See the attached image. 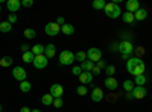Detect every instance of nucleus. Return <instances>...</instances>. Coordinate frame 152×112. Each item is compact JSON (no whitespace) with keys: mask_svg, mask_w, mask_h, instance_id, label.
Returning <instances> with one entry per match:
<instances>
[{"mask_svg":"<svg viewBox=\"0 0 152 112\" xmlns=\"http://www.w3.org/2000/svg\"><path fill=\"white\" fill-rule=\"evenodd\" d=\"M126 70H128V73L132 74L134 77H137V76H142V74H145L146 65H145V62H143L140 58L132 56V58H129L128 61H126Z\"/></svg>","mask_w":152,"mask_h":112,"instance_id":"obj_1","label":"nucleus"},{"mask_svg":"<svg viewBox=\"0 0 152 112\" xmlns=\"http://www.w3.org/2000/svg\"><path fill=\"white\" fill-rule=\"evenodd\" d=\"M104 12L107 14L108 18H119V17L122 15V9H120V6H119L117 3H114V2L107 3L105 8H104Z\"/></svg>","mask_w":152,"mask_h":112,"instance_id":"obj_2","label":"nucleus"},{"mask_svg":"<svg viewBox=\"0 0 152 112\" xmlns=\"http://www.w3.org/2000/svg\"><path fill=\"white\" fill-rule=\"evenodd\" d=\"M134 46H132V43L131 41H122L120 44H117V50L122 53V56H123V59H126L128 61L129 58H131V55L134 53Z\"/></svg>","mask_w":152,"mask_h":112,"instance_id":"obj_3","label":"nucleus"},{"mask_svg":"<svg viewBox=\"0 0 152 112\" xmlns=\"http://www.w3.org/2000/svg\"><path fill=\"white\" fill-rule=\"evenodd\" d=\"M73 62H75V53H73V52H70V50H62V52L59 53V64H61V65L67 67V65H72Z\"/></svg>","mask_w":152,"mask_h":112,"instance_id":"obj_4","label":"nucleus"},{"mask_svg":"<svg viewBox=\"0 0 152 112\" xmlns=\"http://www.w3.org/2000/svg\"><path fill=\"white\" fill-rule=\"evenodd\" d=\"M87 58H88V61H91L96 64V62H99L102 59V52H100V48L91 47V48H88V52H87Z\"/></svg>","mask_w":152,"mask_h":112,"instance_id":"obj_5","label":"nucleus"},{"mask_svg":"<svg viewBox=\"0 0 152 112\" xmlns=\"http://www.w3.org/2000/svg\"><path fill=\"white\" fill-rule=\"evenodd\" d=\"M44 32H46V35H49V36H56V35L61 32V26H58L56 21L47 23L46 26H44Z\"/></svg>","mask_w":152,"mask_h":112,"instance_id":"obj_6","label":"nucleus"},{"mask_svg":"<svg viewBox=\"0 0 152 112\" xmlns=\"http://www.w3.org/2000/svg\"><path fill=\"white\" fill-rule=\"evenodd\" d=\"M47 64H49V59H47L44 55H38V56H35V59H34V62H32V65H34L37 70H43V68H46Z\"/></svg>","mask_w":152,"mask_h":112,"instance_id":"obj_7","label":"nucleus"},{"mask_svg":"<svg viewBox=\"0 0 152 112\" xmlns=\"http://www.w3.org/2000/svg\"><path fill=\"white\" fill-rule=\"evenodd\" d=\"M12 76H14L15 80L23 82V80H26V77H28V71L24 70L23 67H14V70H12Z\"/></svg>","mask_w":152,"mask_h":112,"instance_id":"obj_8","label":"nucleus"},{"mask_svg":"<svg viewBox=\"0 0 152 112\" xmlns=\"http://www.w3.org/2000/svg\"><path fill=\"white\" fill-rule=\"evenodd\" d=\"M91 100L94 102V103H99V102H102L104 98H105V94H104V90L102 88H99V86H96V88H93V91H91Z\"/></svg>","mask_w":152,"mask_h":112,"instance_id":"obj_9","label":"nucleus"},{"mask_svg":"<svg viewBox=\"0 0 152 112\" xmlns=\"http://www.w3.org/2000/svg\"><path fill=\"white\" fill-rule=\"evenodd\" d=\"M50 94H52L53 98L62 97V95H64V88H62V85H59V83H53L52 86H50Z\"/></svg>","mask_w":152,"mask_h":112,"instance_id":"obj_10","label":"nucleus"},{"mask_svg":"<svg viewBox=\"0 0 152 112\" xmlns=\"http://www.w3.org/2000/svg\"><path fill=\"white\" fill-rule=\"evenodd\" d=\"M6 8H8V11L11 12V14H15V12L21 8V2H20V0H8V2H6Z\"/></svg>","mask_w":152,"mask_h":112,"instance_id":"obj_11","label":"nucleus"},{"mask_svg":"<svg viewBox=\"0 0 152 112\" xmlns=\"http://www.w3.org/2000/svg\"><path fill=\"white\" fill-rule=\"evenodd\" d=\"M131 92H132V97L137 98V100H142V98L146 97V88L145 86H134V90Z\"/></svg>","mask_w":152,"mask_h":112,"instance_id":"obj_12","label":"nucleus"},{"mask_svg":"<svg viewBox=\"0 0 152 112\" xmlns=\"http://www.w3.org/2000/svg\"><path fill=\"white\" fill-rule=\"evenodd\" d=\"M125 8H126V12H132V14H135V12L140 9V3H138L137 0H128V2L125 3Z\"/></svg>","mask_w":152,"mask_h":112,"instance_id":"obj_13","label":"nucleus"},{"mask_svg":"<svg viewBox=\"0 0 152 112\" xmlns=\"http://www.w3.org/2000/svg\"><path fill=\"white\" fill-rule=\"evenodd\" d=\"M79 80H81V83L82 85H90L91 82H93V74L91 73H85V71H82L81 73V76H79Z\"/></svg>","mask_w":152,"mask_h":112,"instance_id":"obj_14","label":"nucleus"},{"mask_svg":"<svg viewBox=\"0 0 152 112\" xmlns=\"http://www.w3.org/2000/svg\"><path fill=\"white\" fill-rule=\"evenodd\" d=\"M104 85L107 86V88H108L110 91H116V90H117V86H119L117 80L114 79V77H107V79H105V82H104Z\"/></svg>","mask_w":152,"mask_h":112,"instance_id":"obj_15","label":"nucleus"},{"mask_svg":"<svg viewBox=\"0 0 152 112\" xmlns=\"http://www.w3.org/2000/svg\"><path fill=\"white\" fill-rule=\"evenodd\" d=\"M55 55H56V47H55L53 44H47L46 48H44V56H46L47 59H52Z\"/></svg>","mask_w":152,"mask_h":112,"instance_id":"obj_16","label":"nucleus"},{"mask_svg":"<svg viewBox=\"0 0 152 112\" xmlns=\"http://www.w3.org/2000/svg\"><path fill=\"white\" fill-rule=\"evenodd\" d=\"M94 62H91V61H84V62H81V68H82V71H85V73H91L93 71V68H94Z\"/></svg>","mask_w":152,"mask_h":112,"instance_id":"obj_17","label":"nucleus"},{"mask_svg":"<svg viewBox=\"0 0 152 112\" xmlns=\"http://www.w3.org/2000/svg\"><path fill=\"white\" fill-rule=\"evenodd\" d=\"M134 17H135L137 21H143V20L148 17V11H146L145 8H140V9H138L135 14H134Z\"/></svg>","mask_w":152,"mask_h":112,"instance_id":"obj_18","label":"nucleus"},{"mask_svg":"<svg viewBox=\"0 0 152 112\" xmlns=\"http://www.w3.org/2000/svg\"><path fill=\"white\" fill-rule=\"evenodd\" d=\"M44 48H46V46H43V44H35V46L31 48V52H32L35 56H38V55H44Z\"/></svg>","mask_w":152,"mask_h":112,"instance_id":"obj_19","label":"nucleus"},{"mask_svg":"<svg viewBox=\"0 0 152 112\" xmlns=\"http://www.w3.org/2000/svg\"><path fill=\"white\" fill-rule=\"evenodd\" d=\"M120 17H122V20H123L125 23H128V24H131V23H134V21H135V17H134L132 12H123V14H122Z\"/></svg>","mask_w":152,"mask_h":112,"instance_id":"obj_20","label":"nucleus"},{"mask_svg":"<svg viewBox=\"0 0 152 112\" xmlns=\"http://www.w3.org/2000/svg\"><path fill=\"white\" fill-rule=\"evenodd\" d=\"M41 103L44 105V106H52L53 105V97H52V94H44L43 97H41Z\"/></svg>","mask_w":152,"mask_h":112,"instance_id":"obj_21","label":"nucleus"},{"mask_svg":"<svg viewBox=\"0 0 152 112\" xmlns=\"http://www.w3.org/2000/svg\"><path fill=\"white\" fill-rule=\"evenodd\" d=\"M61 32L64 33V35H73L75 33V27H73V24H64V26H61Z\"/></svg>","mask_w":152,"mask_h":112,"instance_id":"obj_22","label":"nucleus"},{"mask_svg":"<svg viewBox=\"0 0 152 112\" xmlns=\"http://www.w3.org/2000/svg\"><path fill=\"white\" fill-rule=\"evenodd\" d=\"M11 30H12V24H11L8 20L0 23V32H2V33H8V32H11Z\"/></svg>","mask_w":152,"mask_h":112,"instance_id":"obj_23","label":"nucleus"},{"mask_svg":"<svg viewBox=\"0 0 152 112\" xmlns=\"http://www.w3.org/2000/svg\"><path fill=\"white\" fill-rule=\"evenodd\" d=\"M21 59H23V62H26V64H32L34 59H35V55L29 50V52H26V53H23Z\"/></svg>","mask_w":152,"mask_h":112,"instance_id":"obj_24","label":"nucleus"},{"mask_svg":"<svg viewBox=\"0 0 152 112\" xmlns=\"http://www.w3.org/2000/svg\"><path fill=\"white\" fill-rule=\"evenodd\" d=\"M105 5H107V2H105V0H94L91 6H93L96 11H104Z\"/></svg>","mask_w":152,"mask_h":112,"instance_id":"obj_25","label":"nucleus"},{"mask_svg":"<svg viewBox=\"0 0 152 112\" xmlns=\"http://www.w3.org/2000/svg\"><path fill=\"white\" fill-rule=\"evenodd\" d=\"M11 65H12V58L11 56H3L0 59V67L6 68V67H11Z\"/></svg>","mask_w":152,"mask_h":112,"instance_id":"obj_26","label":"nucleus"},{"mask_svg":"<svg viewBox=\"0 0 152 112\" xmlns=\"http://www.w3.org/2000/svg\"><path fill=\"white\" fill-rule=\"evenodd\" d=\"M31 88H32L31 82H28V80L20 82V91H21V92H29V91H31Z\"/></svg>","mask_w":152,"mask_h":112,"instance_id":"obj_27","label":"nucleus"},{"mask_svg":"<svg viewBox=\"0 0 152 112\" xmlns=\"http://www.w3.org/2000/svg\"><path fill=\"white\" fill-rule=\"evenodd\" d=\"M134 80H129V79H126L125 82H123V90L126 91V92H131L132 90H134Z\"/></svg>","mask_w":152,"mask_h":112,"instance_id":"obj_28","label":"nucleus"},{"mask_svg":"<svg viewBox=\"0 0 152 112\" xmlns=\"http://www.w3.org/2000/svg\"><path fill=\"white\" fill-rule=\"evenodd\" d=\"M146 76L145 74H142V76H137L135 79H134V85L135 86H145V83H146Z\"/></svg>","mask_w":152,"mask_h":112,"instance_id":"obj_29","label":"nucleus"},{"mask_svg":"<svg viewBox=\"0 0 152 112\" xmlns=\"http://www.w3.org/2000/svg\"><path fill=\"white\" fill-rule=\"evenodd\" d=\"M23 35L26 36L28 40H34L35 36H37V32L34 30V29H31V27H28V29H24V32H23Z\"/></svg>","mask_w":152,"mask_h":112,"instance_id":"obj_30","label":"nucleus"},{"mask_svg":"<svg viewBox=\"0 0 152 112\" xmlns=\"http://www.w3.org/2000/svg\"><path fill=\"white\" fill-rule=\"evenodd\" d=\"M105 74H107V77H114V74H116V67L114 65H107L105 67Z\"/></svg>","mask_w":152,"mask_h":112,"instance_id":"obj_31","label":"nucleus"},{"mask_svg":"<svg viewBox=\"0 0 152 112\" xmlns=\"http://www.w3.org/2000/svg\"><path fill=\"white\" fill-rule=\"evenodd\" d=\"M75 61H79V62L87 61V52H78L75 55Z\"/></svg>","mask_w":152,"mask_h":112,"instance_id":"obj_32","label":"nucleus"},{"mask_svg":"<svg viewBox=\"0 0 152 112\" xmlns=\"http://www.w3.org/2000/svg\"><path fill=\"white\" fill-rule=\"evenodd\" d=\"M76 92H78L79 95H87L88 94V88L85 85H79L78 88H76Z\"/></svg>","mask_w":152,"mask_h":112,"instance_id":"obj_33","label":"nucleus"},{"mask_svg":"<svg viewBox=\"0 0 152 112\" xmlns=\"http://www.w3.org/2000/svg\"><path fill=\"white\" fill-rule=\"evenodd\" d=\"M62 105H64V102H62V97H58V98H53V106L56 109L62 108Z\"/></svg>","mask_w":152,"mask_h":112,"instance_id":"obj_34","label":"nucleus"},{"mask_svg":"<svg viewBox=\"0 0 152 112\" xmlns=\"http://www.w3.org/2000/svg\"><path fill=\"white\" fill-rule=\"evenodd\" d=\"M72 73L75 74V76H81V73H82V68H81V65H76V67H73L72 68Z\"/></svg>","mask_w":152,"mask_h":112,"instance_id":"obj_35","label":"nucleus"},{"mask_svg":"<svg viewBox=\"0 0 152 112\" xmlns=\"http://www.w3.org/2000/svg\"><path fill=\"white\" fill-rule=\"evenodd\" d=\"M134 52H135L137 58H140V59H142V56L145 55V48H143V47H137V48H134Z\"/></svg>","mask_w":152,"mask_h":112,"instance_id":"obj_36","label":"nucleus"},{"mask_svg":"<svg viewBox=\"0 0 152 112\" xmlns=\"http://www.w3.org/2000/svg\"><path fill=\"white\" fill-rule=\"evenodd\" d=\"M17 20H18L17 14H9V15H8V21H9L11 24H15V23H17Z\"/></svg>","mask_w":152,"mask_h":112,"instance_id":"obj_37","label":"nucleus"},{"mask_svg":"<svg viewBox=\"0 0 152 112\" xmlns=\"http://www.w3.org/2000/svg\"><path fill=\"white\" fill-rule=\"evenodd\" d=\"M21 6H24V8H32V6H34V0H21Z\"/></svg>","mask_w":152,"mask_h":112,"instance_id":"obj_38","label":"nucleus"},{"mask_svg":"<svg viewBox=\"0 0 152 112\" xmlns=\"http://www.w3.org/2000/svg\"><path fill=\"white\" fill-rule=\"evenodd\" d=\"M107 100H108L110 103H114V102H116V100H117V95H116V94H113V92H111L110 95H107Z\"/></svg>","mask_w":152,"mask_h":112,"instance_id":"obj_39","label":"nucleus"},{"mask_svg":"<svg viewBox=\"0 0 152 112\" xmlns=\"http://www.w3.org/2000/svg\"><path fill=\"white\" fill-rule=\"evenodd\" d=\"M96 67H99L100 70H102V68H105V67H107V62H105V61H102V59H100L99 62H96Z\"/></svg>","mask_w":152,"mask_h":112,"instance_id":"obj_40","label":"nucleus"},{"mask_svg":"<svg viewBox=\"0 0 152 112\" xmlns=\"http://www.w3.org/2000/svg\"><path fill=\"white\" fill-rule=\"evenodd\" d=\"M20 50H21L23 53H26V52H29V50H31V47H29L28 44H21V46H20Z\"/></svg>","mask_w":152,"mask_h":112,"instance_id":"obj_41","label":"nucleus"},{"mask_svg":"<svg viewBox=\"0 0 152 112\" xmlns=\"http://www.w3.org/2000/svg\"><path fill=\"white\" fill-rule=\"evenodd\" d=\"M91 74H93V76H97V74H100V68L94 65V68H93V71H91Z\"/></svg>","mask_w":152,"mask_h":112,"instance_id":"obj_42","label":"nucleus"},{"mask_svg":"<svg viewBox=\"0 0 152 112\" xmlns=\"http://www.w3.org/2000/svg\"><path fill=\"white\" fill-rule=\"evenodd\" d=\"M20 112H32V109L28 106H23V108H20Z\"/></svg>","mask_w":152,"mask_h":112,"instance_id":"obj_43","label":"nucleus"},{"mask_svg":"<svg viewBox=\"0 0 152 112\" xmlns=\"http://www.w3.org/2000/svg\"><path fill=\"white\" fill-rule=\"evenodd\" d=\"M126 100H134V97H132V92H126Z\"/></svg>","mask_w":152,"mask_h":112,"instance_id":"obj_44","label":"nucleus"},{"mask_svg":"<svg viewBox=\"0 0 152 112\" xmlns=\"http://www.w3.org/2000/svg\"><path fill=\"white\" fill-rule=\"evenodd\" d=\"M32 112H41L40 109H32Z\"/></svg>","mask_w":152,"mask_h":112,"instance_id":"obj_45","label":"nucleus"},{"mask_svg":"<svg viewBox=\"0 0 152 112\" xmlns=\"http://www.w3.org/2000/svg\"><path fill=\"white\" fill-rule=\"evenodd\" d=\"M0 112H2V105H0Z\"/></svg>","mask_w":152,"mask_h":112,"instance_id":"obj_46","label":"nucleus"},{"mask_svg":"<svg viewBox=\"0 0 152 112\" xmlns=\"http://www.w3.org/2000/svg\"><path fill=\"white\" fill-rule=\"evenodd\" d=\"M0 12H2V5H0Z\"/></svg>","mask_w":152,"mask_h":112,"instance_id":"obj_47","label":"nucleus"}]
</instances>
